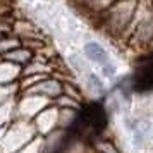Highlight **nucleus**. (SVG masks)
Here are the masks:
<instances>
[{
    "mask_svg": "<svg viewBox=\"0 0 153 153\" xmlns=\"http://www.w3.org/2000/svg\"><path fill=\"white\" fill-rule=\"evenodd\" d=\"M134 0H119L114 2V5L108 7L107 14H105V26L112 31H120L124 29L129 21L132 19V12H134Z\"/></svg>",
    "mask_w": 153,
    "mask_h": 153,
    "instance_id": "1",
    "label": "nucleus"
},
{
    "mask_svg": "<svg viewBox=\"0 0 153 153\" xmlns=\"http://www.w3.org/2000/svg\"><path fill=\"white\" fill-rule=\"evenodd\" d=\"M28 95L33 97H47L57 100L59 97L64 95V83L53 77H42L40 81H36L31 88H28Z\"/></svg>",
    "mask_w": 153,
    "mask_h": 153,
    "instance_id": "2",
    "label": "nucleus"
},
{
    "mask_svg": "<svg viewBox=\"0 0 153 153\" xmlns=\"http://www.w3.org/2000/svg\"><path fill=\"white\" fill-rule=\"evenodd\" d=\"M33 59V52L29 48H24V47H17L14 50H9L4 53V60H7L10 64H16V65H24V64L31 62Z\"/></svg>",
    "mask_w": 153,
    "mask_h": 153,
    "instance_id": "4",
    "label": "nucleus"
},
{
    "mask_svg": "<svg viewBox=\"0 0 153 153\" xmlns=\"http://www.w3.org/2000/svg\"><path fill=\"white\" fill-rule=\"evenodd\" d=\"M84 57L90 59L91 62L102 65V67H105V65L110 64V57L107 53V50L97 42H90V43L84 45Z\"/></svg>",
    "mask_w": 153,
    "mask_h": 153,
    "instance_id": "3",
    "label": "nucleus"
},
{
    "mask_svg": "<svg viewBox=\"0 0 153 153\" xmlns=\"http://www.w3.org/2000/svg\"><path fill=\"white\" fill-rule=\"evenodd\" d=\"M97 153H119L117 148H115V145L114 143H110V141H100L97 145Z\"/></svg>",
    "mask_w": 153,
    "mask_h": 153,
    "instance_id": "7",
    "label": "nucleus"
},
{
    "mask_svg": "<svg viewBox=\"0 0 153 153\" xmlns=\"http://www.w3.org/2000/svg\"><path fill=\"white\" fill-rule=\"evenodd\" d=\"M83 81H84V86H86V90L93 93V95H103L105 93V86L103 83L100 81V77L95 74V72H86L83 74Z\"/></svg>",
    "mask_w": 153,
    "mask_h": 153,
    "instance_id": "5",
    "label": "nucleus"
},
{
    "mask_svg": "<svg viewBox=\"0 0 153 153\" xmlns=\"http://www.w3.org/2000/svg\"><path fill=\"white\" fill-rule=\"evenodd\" d=\"M69 64L77 71V72H81V74H86V72H90V71H88V64L84 62L83 57L77 55V53H74V55H71V57H69Z\"/></svg>",
    "mask_w": 153,
    "mask_h": 153,
    "instance_id": "6",
    "label": "nucleus"
}]
</instances>
